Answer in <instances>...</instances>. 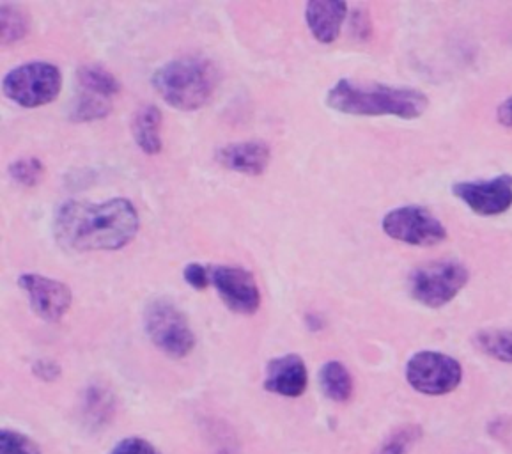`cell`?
<instances>
[{"label":"cell","instance_id":"obj_1","mask_svg":"<svg viewBox=\"0 0 512 454\" xmlns=\"http://www.w3.org/2000/svg\"><path fill=\"white\" fill-rule=\"evenodd\" d=\"M139 226V212L125 197L105 203L68 201L54 217L57 242L75 252L121 251L135 240Z\"/></svg>","mask_w":512,"mask_h":454},{"label":"cell","instance_id":"obj_2","mask_svg":"<svg viewBox=\"0 0 512 454\" xmlns=\"http://www.w3.org/2000/svg\"><path fill=\"white\" fill-rule=\"evenodd\" d=\"M326 105L341 114L360 118L417 119L426 112L429 100L412 87L342 79L326 94Z\"/></svg>","mask_w":512,"mask_h":454},{"label":"cell","instance_id":"obj_3","mask_svg":"<svg viewBox=\"0 0 512 454\" xmlns=\"http://www.w3.org/2000/svg\"><path fill=\"white\" fill-rule=\"evenodd\" d=\"M220 73L206 57H179L163 64L153 75V87L163 102L174 109L194 112L211 102L217 93Z\"/></svg>","mask_w":512,"mask_h":454},{"label":"cell","instance_id":"obj_4","mask_svg":"<svg viewBox=\"0 0 512 454\" xmlns=\"http://www.w3.org/2000/svg\"><path fill=\"white\" fill-rule=\"evenodd\" d=\"M2 89L11 102L24 109H38L54 102L63 89V73L55 64L27 63L9 71Z\"/></svg>","mask_w":512,"mask_h":454},{"label":"cell","instance_id":"obj_5","mask_svg":"<svg viewBox=\"0 0 512 454\" xmlns=\"http://www.w3.org/2000/svg\"><path fill=\"white\" fill-rule=\"evenodd\" d=\"M468 279L470 272L459 261H431L413 270L410 275V293L422 306L440 309L458 297Z\"/></svg>","mask_w":512,"mask_h":454},{"label":"cell","instance_id":"obj_6","mask_svg":"<svg viewBox=\"0 0 512 454\" xmlns=\"http://www.w3.org/2000/svg\"><path fill=\"white\" fill-rule=\"evenodd\" d=\"M144 325L153 345L169 357L183 359L195 348V334L187 316L169 300H153L146 307Z\"/></svg>","mask_w":512,"mask_h":454},{"label":"cell","instance_id":"obj_7","mask_svg":"<svg viewBox=\"0 0 512 454\" xmlns=\"http://www.w3.org/2000/svg\"><path fill=\"white\" fill-rule=\"evenodd\" d=\"M406 380L426 396H445L456 391L463 380V368L447 353L419 352L406 364Z\"/></svg>","mask_w":512,"mask_h":454},{"label":"cell","instance_id":"obj_8","mask_svg":"<svg viewBox=\"0 0 512 454\" xmlns=\"http://www.w3.org/2000/svg\"><path fill=\"white\" fill-rule=\"evenodd\" d=\"M385 235L415 247H435L447 240V229L422 206H403L385 215L381 222Z\"/></svg>","mask_w":512,"mask_h":454},{"label":"cell","instance_id":"obj_9","mask_svg":"<svg viewBox=\"0 0 512 454\" xmlns=\"http://www.w3.org/2000/svg\"><path fill=\"white\" fill-rule=\"evenodd\" d=\"M452 194L477 215H502L512 206V176L502 174L493 180L459 181L452 185Z\"/></svg>","mask_w":512,"mask_h":454},{"label":"cell","instance_id":"obj_10","mask_svg":"<svg viewBox=\"0 0 512 454\" xmlns=\"http://www.w3.org/2000/svg\"><path fill=\"white\" fill-rule=\"evenodd\" d=\"M211 286L225 306L238 314H254L261 306V293L249 270L229 265L211 268Z\"/></svg>","mask_w":512,"mask_h":454},{"label":"cell","instance_id":"obj_11","mask_svg":"<svg viewBox=\"0 0 512 454\" xmlns=\"http://www.w3.org/2000/svg\"><path fill=\"white\" fill-rule=\"evenodd\" d=\"M20 288L27 293L34 313L41 320L57 323L70 311L73 295L61 281L39 274H24L18 279Z\"/></svg>","mask_w":512,"mask_h":454},{"label":"cell","instance_id":"obj_12","mask_svg":"<svg viewBox=\"0 0 512 454\" xmlns=\"http://www.w3.org/2000/svg\"><path fill=\"white\" fill-rule=\"evenodd\" d=\"M309 385V371L300 355L289 353L273 359L266 368L264 389L284 398L302 396Z\"/></svg>","mask_w":512,"mask_h":454},{"label":"cell","instance_id":"obj_13","mask_svg":"<svg viewBox=\"0 0 512 454\" xmlns=\"http://www.w3.org/2000/svg\"><path fill=\"white\" fill-rule=\"evenodd\" d=\"M217 160L233 173L261 176L270 165L272 151L263 141L236 142L218 149Z\"/></svg>","mask_w":512,"mask_h":454},{"label":"cell","instance_id":"obj_14","mask_svg":"<svg viewBox=\"0 0 512 454\" xmlns=\"http://www.w3.org/2000/svg\"><path fill=\"white\" fill-rule=\"evenodd\" d=\"M346 15L348 4L341 0H311L305 6V20L312 36L323 45H332L337 41Z\"/></svg>","mask_w":512,"mask_h":454},{"label":"cell","instance_id":"obj_15","mask_svg":"<svg viewBox=\"0 0 512 454\" xmlns=\"http://www.w3.org/2000/svg\"><path fill=\"white\" fill-rule=\"evenodd\" d=\"M162 126V112L155 105H146L137 112L133 119V137L140 151L151 157L162 151Z\"/></svg>","mask_w":512,"mask_h":454},{"label":"cell","instance_id":"obj_16","mask_svg":"<svg viewBox=\"0 0 512 454\" xmlns=\"http://www.w3.org/2000/svg\"><path fill=\"white\" fill-rule=\"evenodd\" d=\"M77 79L78 91H84V93L96 94L107 100H112L121 93V82L116 79V75H112L109 70L96 64L82 66L78 70Z\"/></svg>","mask_w":512,"mask_h":454},{"label":"cell","instance_id":"obj_17","mask_svg":"<svg viewBox=\"0 0 512 454\" xmlns=\"http://www.w3.org/2000/svg\"><path fill=\"white\" fill-rule=\"evenodd\" d=\"M319 385L326 398L337 403H346L353 396V378L342 362H326L319 371Z\"/></svg>","mask_w":512,"mask_h":454},{"label":"cell","instance_id":"obj_18","mask_svg":"<svg viewBox=\"0 0 512 454\" xmlns=\"http://www.w3.org/2000/svg\"><path fill=\"white\" fill-rule=\"evenodd\" d=\"M474 343L491 359L512 364V329L481 330L475 336Z\"/></svg>","mask_w":512,"mask_h":454},{"label":"cell","instance_id":"obj_19","mask_svg":"<svg viewBox=\"0 0 512 454\" xmlns=\"http://www.w3.org/2000/svg\"><path fill=\"white\" fill-rule=\"evenodd\" d=\"M31 27L29 16L24 9L15 4L0 6V38L4 45H13L24 40Z\"/></svg>","mask_w":512,"mask_h":454},{"label":"cell","instance_id":"obj_20","mask_svg":"<svg viewBox=\"0 0 512 454\" xmlns=\"http://www.w3.org/2000/svg\"><path fill=\"white\" fill-rule=\"evenodd\" d=\"M112 107H114L112 100L78 91L77 98L71 107L70 119L77 123H87V121L107 118L112 112Z\"/></svg>","mask_w":512,"mask_h":454},{"label":"cell","instance_id":"obj_21","mask_svg":"<svg viewBox=\"0 0 512 454\" xmlns=\"http://www.w3.org/2000/svg\"><path fill=\"white\" fill-rule=\"evenodd\" d=\"M422 439V428L417 424H404L390 431L387 439L376 447L374 454H406Z\"/></svg>","mask_w":512,"mask_h":454},{"label":"cell","instance_id":"obj_22","mask_svg":"<svg viewBox=\"0 0 512 454\" xmlns=\"http://www.w3.org/2000/svg\"><path fill=\"white\" fill-rule=\"evenodd\" d=\"M45 174V165L36 157L18 158L9 165V176L22 187H36Z\"/></svg>","mask_w":512,"mask_h":454},{"label":"cell","instance_id":"obj_23","mask_svg":"<svg viewBox=\"0 0 512 454\" xmlns=\"http://www.w3.org/2000/svg\"><path fill=\"white\" fill-rule=\"evenodd\" d=\"M86 412L93 417V421L101 423L107 421L114 412V400L109 392L93 387L87 392Z\"/></svg>","mask_w":512,"mask_h":454},{"label":"cell","instance_id":"obj_24","mask_svg":"<svg viewBox=\"0 0 512 454\" xmlns=\"http://www.w3.org/2000/svg\"><path fill=\"white\" fill-rule=\"evenodd\" d=\"M0 454H41L39 447L24 433L4 430L0 433Z\"/></svg>","mask_w":512,"mask_h":454},{"label":"cell","instance_id":"obj_25","mask_svg":"<svg viewBox=\"0 0 512 454\" xmlns=\"http://www.w3.org/2000/svg\"><path fill=\"white\" fill-rule=\"evenodd\" d=\"M183 277L188 286H192L194 290H206L211 284V268L199 265V263H190L183 270Z\"/></svg>","mask_w":512,"mask_h":454},{"label":"cell","instance_id":"obj_26","mask_svg":"<svg viewBox=\"0 0 512 454\" xmlns=\"http://www.w3.org/2000/svg\"><path fill=\"white\" fill-rule=\"evenodd\" d=\"M112 454H160L149 442L142 439H125L117 444Z\"/></svg>","mask_w":512,"mask_h":454},{"label":"cell","instance_id":"obj_27","mask_svg":"<svg viewBox=\"0 0 512 454\" xmlns=\"http://www.w3.org/2000/svg\"><path fill=\"white\" fill-rule=\"evenodd\" d=\"M34 375L45 382H54L61 375V368L52 361H38L34 364Z\"/></svg>","mask_w":512,"mask_h":454},{"label":"cell","instance_id":"obj_28","mask_svg":"<svg viewBox=\"0 0 512 454\" xmlns=\"http://www.w3.org/2000/svg\"><path fill=\"white\" fill-rule=\"evenodd\" d=\"M497 119L500 125L512 128V96H509L497 110Z\"/></svg>","mask_w":512,"mask_h":454}]
</instances>
